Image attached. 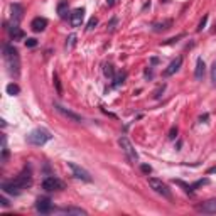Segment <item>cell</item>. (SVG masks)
I'll return each instance as SVG.
<instances>
[{"label": "cell", "mask_w": 216, "mask_h": 216, "mask_svg": "<svg viewBox=\"0 0 216 216\" xmlns=\"http://www.w3.org/2000/svg\"><path fill=\"white\" fill-rule=\"evenodd\" d=\"M32 184V176H31V171H22L21 174L17 176L15 179L12 181H5L2 182V191L5 194H10V196H19L24 189L31 187Z\"/></svg>", "instance_id": "cell-1"}, {"label": "cell", "mask_w": 216, "mask_h": 216, "mask_svg": "<svg viewBox=\"0 0 216 216\" xmlns=\"http://www.w3.org/2000/svg\"><path fill=\"white\" fill-rule=\"evenodd\" d=\"M4 61H5L7 71L10 76H19L21 74V56H19V51H17L12 44H4Z\"/></svg>", "instance_id": "cell-2"}, {"label": "cell", "mask_w": 216, "mask_h": 216, "mask_svg": "<svg viewBox=\"0 0 216 216\" xmlns=\"http://www.w3.org/2000/svg\"><path fill=\"white\" fill-rule=\"evenodd\" d=\"M51 138H53V135H51L46 128H36V130H32V132L27 135V142L31 144V145L41 147L44 144H48Z\"/></svg>", "instance_id": "cell-3"}, {"label": "cell", "mask_w": 216, "mask_h": 216, "mask_svg": "<svg viewBox=\"0 0 216 216\" xmlns=\"http://www.w3.org/2000/svg\"><path fill=\"white\" fill-rule=\"evenodd\" d=\"M118 145H120L122 152L125 154L127 159H128L130 162H132V164L138 162V154H137V150H135V147L132 145V142H130V140H128L125 135H122V137L118 138Z\"/></svg>", "instance_id": "cell-4"}, {"label": "cell", "mask_w": 216, "mask_h": 216, "mask_svg": "<svg viewBox=\"0 0 216 216\" xmlns=\"http://www.w3.org/2000/svg\"><path fill=\"white\" fill-rule=\"evenodd\" d=\"M149 186H150L157 194L162 196V198H165V199H172V193H171V189H169V186L165 184V182H162L160 179H157V177H149Z\"/></svg>", "instance_id": "cell-5"}, {"label": "cell", "mask_w": 216, "mask_h": 216, "mask_svg": "<svg viewBox=\"0 0 216 216\" xmlns=\"http://www.w3.org/2000/svg\"><path fill=\"white\" fill-rule=\"evenodd\" d=\"M42 189L51 193V191H63L64 189V182L54 176H48L46 179L42 181Z\"/></svg>", "instance_id": "cell-6"}, {"label": "cell", "mask_w": 216, "mask_h": 216, "mask_svg": "<svg viewBox=\"0 0 216 216\" xmlns=\"http://www.w3.org/2000/svg\"><path fill=\"white\" fill-rule=\"evenodd\" d=\"M68 167L73 171V176L76 177V179H81V181H84V182H91V181H93V177H91L90 172H88L86 169H83L81 165H78V164L68 162Z\"/></svg>", "instance_id": "cell-7"}, {"label": "cell", "mask_w": 216, "mask_h": 216, "mask_svg": "<svg viewBox=\"0 0 216 216\" xmlns=\"http://www.w3.org/2000/svg\"><path fill=\"white\" fill-rule=\"evenodd\" d=\"M54 108L61 113L63 116H66V118H69L71 122H76V123H81L83 122V118H81V115H78V113H74L73 110H69V108H64L63 105H59V103H54Z\"/></svg>", "instance_id": "cell-8"}, {"label": "cell", "mask_w": 216, "mask_h": 216, "mask_svg": "<svg viewBox=\"0 0 216 216\" xmlns=\"http://www.w3.org/2000/svg\"><path fill=\"white\" fill-rule=\"evenodd\" d=\"M36 209L39 211V213H42V215H48V213H51V211H53V201L49 199V198H46V196L37 198V201H36Z\"/></svg>", "instance_id": "cell-9"}, {"label": "cell", "mask_w": 216, "mask_h": 216, "mask_svg": "<svg viewBox=\"0 0 216 216\" xmlns=\"http://www.w3.org/2000/svg\"><path fill=\"white\" fill-rule=\"evenodd\" d=\"M83 19H84V9L83 7L74 9V10L71 12V15H69V24L73 27H79L83 24Z\"/></svg>", "instance_id": "cell-10"}, {"label": "cell", "mask_w": 216, "mask_h": 216, "mask_svg": "<svg viewBox=\"0 0 216 216\" xmlns=\"http://www.w3.org/2000/svg\"><path fill=\"white\" fill-rule=\"evenodd\" d=\"M196 209L199 211V213H204V215H215L216 213V198L215 199L204 201L203 204H198L196 206Z\"/></svg>", "instance_id": "cell-11"}, {"label": "cell", "mask_w": 216, "mask_h": 216, "mask_svg": "<svg viewBox=\"0 0 216 216\" xmlns=\"http://www.w3.org/2000/svg\"><path fill=\"white\" fill-rule=\"evenodd\" d=\"M48 27V21L44 19V17H36V19H32L31 22V29L34 32H42L44 29Z\"/></svg>", "instance_id": "cell-12"}, {"label": "cell", "mask_w": 216, "mask_h": 216, "mask_svg": "<svg viewBox=\"0 0 216 216\" xmlns=\"http://www.w3.org/2000/svg\"><path fill=\"white\" fill-rule=\"evenodd\" d=\"M181 64H182V58L179 56V58H176L174 61H172V63L167 66V68L164 69V76H172V74H174L176 71L181 68Z\"/></svg>", "instance_id": "cell-13"}, {"label": "cell", "mask_w": 216, "mask_h": 216, "mask_svg": "<svg viewBox=\"0 0 216 216\" xmlns=\"http://www.w3.org/2000/svg\"><path fill=\"white\" fill-rule=\"evenodd\" d=\"M9 36H10L12 41H22L26 37V34H24V31H22L21 27L14 24L12 27H9Z\"/></svg>", "instance_id": "cell-14"}, {"label": "cell", "mask_w": 216, "mask_h": 216, "mask_svg": "<svg viewBox=\"0 0 216 216\" xmlns=\"http://www.w3.org/2000/svg\"><path fill=\"white\" fill-rule=\"evenodd\" d=\"M12 19H14V22H21L22 17H24V7L21 5V4H12Z\"/></svg>", "instance_id": "cell-15"}, {"label": "cell", "mask_w": 216, "mask_h": 216, "mask_svg": "<svg viewBox=\"0 0 216 216\" xmlns=\"http://www.w3.org/2000/svg\"><path fill=\"white\" fill-rule=\"evenodd\" d=\"M204 73H206V64H204V61H203V58H198V61H196L194 78H196V79H203Z\"/></svg>", "instance_id": "cell-16"}, {"label": "cell", "mask_w": 216, "mask_h": 216, "mask_svg": "<svg viewBox=\"0 0 216 216\" xmlns=\"http://www.w3.org/2000/svg\"><path fill=\"white\" fill-rule=\"evenodd\" d=\"M61 213L64 215H76V216H81V215H86V211L83 208H76V206H68V208H61Z\"/></svg>", "instance_id": "cell-17"}, {"label": "cell", "mask_w": 216, "mask_h": 216, "mask_svg": "<svg viewBox=\"0 0 216 216\" xmlns=\"http://www.w3.org/2000/svg\"><path fill=\"white\" fill-rule=\"evenodd\" d=\"M58 14L61 19H69L71 14H68V0H63L58 4Z\"/></svg>", "instance_id": "cell-18"}, {"label": "cell", "mask_w": 216, "mask_h": 216, "mask_svg": "<svg viewBox=\"0 0 216 216\" xmlns=\"http://www.w3.org/2000/svg\"><path fill=\"white\" fill-rule=\"evenodd\" d=\"M171 26H172V21H164V22H155L152 26V29L155 32H164L167 29H171Z\"/></svg>", "instance_id": "cell-19"}, {"label": "cell", "mask_w": 216, "mask_h": 216, "mask_svg": "<svg viewBox=\"0 0 216 216\" xmlns=\"http://www.w3.org/2000/svg\"><path fill=\"white\" fill-rule=\"evenodd\" d=\"M19 91H21V88H19V86H17L15 83H10V84H7V93H9V95L15 96V95H19Z\"/></svg>", "instance_id": "cell-20"}, {"label": "cell", "mask_w": 216, "mask_h": 216, "mask_svg": "<svg viewBox=\"0 0 216 216\" xmlns=\"http://www.w3.org/2000/svg\"><path fill=\"white\" fill-rule=\"evenodd\" d=\"M103 73H105L106 78H115V71H113V66L111 64H105V69H103Z\"/></svg>", "instance_id": "cell-21"}, {"label": "cell", "mask_w": 216, "mask_h": 216, "mask_svg": "<svg viewBox=\"0 0 216 216\" xmlns=\"http://www.w3.org/2000/svg\"><path fill=\"white\" fill-rule=\"evenodd\" d=\"M176 184H179L181 187H184V191L186 193H189V194H193V193H194V189H193V186H189V184H186V182H182V181H176Z\"/></svg>", "instance_id": "cell-22"}, {"label": "cell", "mask_w": 216, "mask_h": 216, "mask_svg": "<svg viewBox=\"0 0 216 216\" xmlns=\"http://www.w3.org/2000/svg\"><path fill=\"white\" fill-rule=\"evenodd\" d=\"M96 24H98V19H96V17H91L90 21H88V24H86V31H91V29H95Z\"/></svg>", "instance_id": "cell-23"}, {"label": "cell", "mask_w": 216, "mask_h": 216, "mask_svg": "<svg viewBox=\"0 0 216 216\" xmlns=\"http://www.w3.org/2000/svg\"><path fill=\"white\" fill-rule=\"evenodd\" d=\"M125 78H127V73L118 74V76H116V79H115V83H113V86H120V84L125 81Z\"/></svg>", "instance_id": "cell-24"}, {"label": "cell", "mask_w": 216, "mask_h": 216, "mask_svg": "<svg viewBox=\"0 0 216 216\" xmlns=\"http://www.w3.org/2000/svg\"><path fill=\"white\" fill-rule=\"evenodd\" d=\"M74 44H76V34H71L68 37V42H66V48H73Z\"/></svg>", "instance_id": "cell-25"}, {"label": "cell", "mask_w": 216, "mask_h": 216, "mask_svg": "<svg viewBox=\"0 0 216 216\" xmlns=\"http://www.w3.org/2000/svg\"><path fill=\"white\" fill-rule=\"evenodd\" d=\"M206 24H208V14H206L203 19H201V22H199V26H198V32H201L203 29L206 27Z\"/></svg>", "instance_id": "cell-26"}, {"label": "cell", "mask_w": 216, "mask_h": 216, "mask_svg": "<svg viewBox=\"0 0 216 216\" xmlns=\"http://www.w3.org/2000/svg\"><path fill=\"white\" fill-rule=\"evenodd\" d=\"M54 86H56V90H58V95H61L63 93V90H61V83H59V78H58V74H54Z\"/></svg>", "instance_id": "cell-27"}, {"label": "cell", "mask_w": 216, "mask_h": 216, "mask_svg": "<svg viewBox=\"0 0 216 216\" xmlns=\"http://www.w3.org/2000/svg\"><path fill=\"white\" fill-rule=\"evenodd\" d=\"M203 184H209V179H208V177H204V179H199L198 182H194V184H193V189H196V187H199V186H203Z\"/></svg>", "instance_id": "cell-28"}, {"label": "cell", "mask_w": 216, "mask_h": 216, "mask_svg": "<svg viewBox=\"0 0 216 216\" xmlns=\"http://www.w3.org/2000/svg\"><path fill=\"white\" fill-rule=\"evenodd\" d=\"M26 46L27 48H36L37 46V39H34V37H29L26 41Z\"/></svg>", "instance_id": "cell-29"}, {"label": "cell", "mask_w": 216, "mask_h": 216, "mask_svg": "<svg viewBox=\"0 0 216 216\" xmlns=\"http://www.w3.org/2000/svg\"><path fill=\"white\" fill-rule=\"evenodd\" d=\"M211 81L216 84V61L213 63V66H211Z\"/></svg>", "instance_id": "cell-30"}, {"label": "cell", "mask_w": 216, "mask_h": 216, "mask_svg": "<svg viewBox=\"0 0 216 216\" xmlns=\"http://www.w3.org/2000/svg\"><path fill=\"white\" fill-rule=\"evenodd\" d=\"M140 169H142L144 174H150V172H152V167H150V165H147V164H142V165H140Z\"/></svg>", "instance_id": "cell-31"}, {"label": "cell", "mask_w": 216, "mask_h": 216, "mask_svg": "<svg viewBox=\"0 0 216 216\" xmlns=\"http://www.w3.org/2000/svg\"><path fill=\"white\" fill-rule=\"evenodd\" d=\"M176 137H177V127H172L171 132H169V138L172 140V138H176Z\"/></svg>", "instance_id": "cell-32"}, {"label": "cell", "mask_w": 216, "mask_h": 216, "mask_svg": "<svg viewBox=\"0 0 216 216\" xmlns=\"http://www.w3.org/2000/svg\"><path fill=\"white\" fill-rule=\"evenodd\" d=\"M0 204L4 206V208H9V206H10V203H9L5 198H0Z\"/></svg>", "instance_id": "cell-33"}, {"label": "cell", "mask_w": 216, "mask_h": 216, "mask_svg": "<svg viewBox=\"0 0 216 216\" xmlns=\"http://www.w3.org/2000/svg\"><path fill=\"white\" fill-rule=\"evenodd\" d=\"M164 88H165V86H164V84H162V86H160V88H159V90L155 91V95H154V96H155V98H159V96H160V93H162V91H164Z\"/></svg>", "instance_id": "cell-34"}, {"label": "cell", "mask_w": 216, "mask_h": 216, "mask_svg": "<svg viewBox=\"0 0 216 216\" xmlns=\"http://www.w3.org/2000/svg\"><path fill=\"white\" fill-rule=\"evenodd\" d=\"M208 174H216V165L215 167H211V169H208Z\"/></svg>", "instance_id": "cell-35"}, {"label": "cell", "mask_w": 216, "mask_h": 216, "mask_svg": "<svg viewBox=\"0 0 216 216\" xmlns=\"http://www.w3.org/2000/svg\"><path fill=\"white\" fill-rule=\"evenodd\" d=\"M115 2H116V0H106V4H108V7L115 5Z\"/></svg>", "instance_id": "cell-36"}, {"label": "cell", "mask_w": 216, "mask_h": 216, "mask_svg": "<svg viewBox=\"0 0 216 216\" xmlns=\"http://www.w3.org/2000/svg\"><path fill=\"white\" fill-rule=\"evenodd\" d=\"M160 2H167V0H160Z\"/></svg>", "instance_id": "cell-37"}, {"label": "cell", "mask_w": 216, "mask_h": 216, "mask_svg": "<svg viewBox=\"0 0 216 216\" xmlns=\"http://www.w3.org/2000/svg\"><path fill=\"white\" fill-rule=\"evenodd\" d=\"M215 31H216V26H215Z\"/></svg>", "instance_id": "cell-38"}]
</instances>
